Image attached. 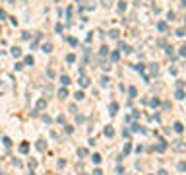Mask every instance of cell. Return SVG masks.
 I'll return each instance as SVG.
<instances>
[{
  "mask_svg": "<svg viewBox=\"0 0 186 175\" xmlns=\"http://www.w3.org/2000/svg\"><path fill=\"white\" fill-rule=\"evenodd\" d=\"M43 51H45V53H50V51H52V45H50V43H45V45H43Z\"/></svg>",
  "mask_w": 186,
  "mask_h": 175,
  "instance_id": "cell-1",
  "label": "cell"
},
{
  "mask_svg": "<svg viewBox=\"0 0 186 175\" xmlns=\"http://www.w3.org/2000/svg\"><path fill=\"white\" fill-rule=\"evenodd\" d=\"M12 55H14V56H20V55H21V49H20V47H14V49H12Z\"/></svg>",
  "mask_w": 186,
  "mask_h": 175,
  "instance_id": "cell-2",
  "label": "cell"
}]
</instances>
